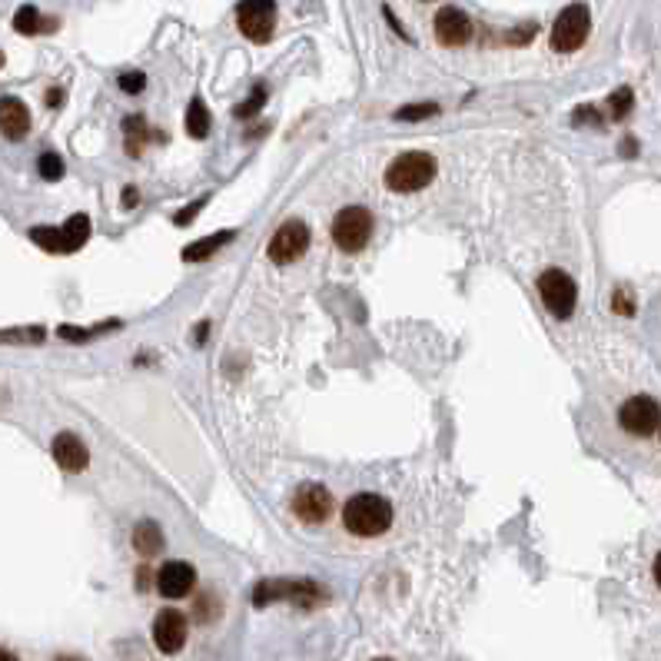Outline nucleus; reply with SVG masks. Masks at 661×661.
Masks as SVG:
<instances>
[{"label":"nucleus","instance_id":"obj_11","mask_svg":"<svg viewBox=\"0 0 661 661\" xmlns=\"http://www.w3.org/2000/svg\"><path fill=\"white\" fill-rule=\"evenodd\" d=\"M153 645L163 655H176L186 645V615L176 608H163L153 618Z\"/></svg>","mask_w":661,"mask_h":661},{"label":"nucleus","instance_id":"obj_28","mask_svg":"<svg viewBox=\"0 0 661 661\" xmlns=\"http://www.w3.org/2000/svg\"><path fill=\"white\" fill-rule=\"evenodd\" d=\"M37 170H40L44 180H60V176H64V160H60L57 153H44L37 160Z\"/></svg>","mask_w":661,"mask_h":661},{"label":"nucleus","instance_id":"obj_22","mask_svg":"<svg viewBox=\"0 0 661 661\" xmlns=\"http://www.w3.org/2000/svg\"><path fill=\"white\" fill-rule=\"evenodd\" d=\"M123 130H127V153L140 156V150H143V143H147V120L127 117L123 120Z\"/></svg>","mask_w":661,"mask_h":661},{"label":"nucleus","instance_id":"obj_1","mask_svg":"<svg viewBox=\"0 0 661 661\" xmlns=\"http://www.w3.org/2000/svg\"><path fill=\"white\" fill-rule=\"evenodd\" d=\"M342 525L359 539H376L393 525V506L376 492H359L342 509Z\"/></svg>","mask_w":661,"mask_h":661},{"label":"nucleus","instance_id":"obj_5","mask_svg":"<svg viewBox=\"0 0 661 661\" xmlns=\"http://www.w3.org/2000/svg\"><path fill=\"white\" fill-rule=\"evenodd\" d=\"M369 236H372V213L366 206H346L336 213L332 220V239L342 253H359L366 249Z\"/></svg>","mask_w":661,"mask_h":661},{"label":"nucleus","instance_id":"obj_2","mask_svg":"<svg viewBox=\"0 0 661 661\" xmlns=\"http://www.w3.org/2000/svg\"><path fill=\"white\" fill-rule=\"evenodd\" d=\"M435 180V160L423 150H413V153L395 156L386 170V186L393 194H415Z\"/></svg>","mask_w":661,"mask_h":661},{"label":"nucleus","instance_id":"obj_19","mask_svg":"<svg viewBox=\"0 0 661 661\" xmlns=\"http://www.w3.org/2000/svg\"><path fill=\"white\" fill-rule=\"evenodd\" d=\"M60 233H64V253H77V249L87 243V236H90V216L77 213V216H70V220L60 226Z\"/></svg>","mask_w":661,"mask_h":661},{"label":"nucleus","instance_id":"obj_33","mask_svg":"<svg viewBox=\"0 0 661 661\" xmlns=\"http://www.w3.org/2000/svg\"><path fill=\"white\" fill-rule=\"evenodd\" d=\"M572 120H575V123H602V113H598L595 107H579V110L572 113Z\"/></svg>","mask_w":661,"mask_h":661},{"label":"nucleus","instance_id":"obj_8","mask_svg":"<svg viewBox=\"0 0 661 661\" xmlns=\"http://www.w3.org/2000/svg\"><path fill=\"white\" fill-rule=\"evenodd\" d=\"M310 249V230H306L303 220H289L283 223L279 230L269 239V259L276 267H286V263H296Z\"/></svg>","mask_w":661,"mask_h":661},{"label":"nucleus","instance_id":"obj_21","mask_svg":"<svg viewBox=\"0 0 661 661\" xmlns=\"http://www.w3.org/2000/svg\"><path fill=\"white\" fill-rule=\"evenodd\" d=\"M47 340L44 326H17V330H0V342L4 346H37Z\"/></svg>","mask_w":661,"mask_h":661},{"label":"nucleus","instance_id":"obj_3","mask_svg":"<svg viewBox=\"0 0 661 661\" xmlns=\"http://www.w3.org/2000/svg\"><path fill=\"white\" fill-rule=\"evenodd\" d=\"M322 588L310 579H299V582H286V579H273V582H259L257 592H253V605L263 608V605H273V602H293V605H316L322 602Z\"/></svg>","mask_w":661,"mask_h":661},{"label":"nucleus","instance_id":"obj_16","mask_svg":"<svg viewBox=\"0 0 661 661\" xmlns=\"http://www.w3.org/2000/svg\"><path fill=\"white\" fill-rule=\"evenodd\" d=\"M14 30L17 34H27V37H34V34H47V30H57V20L54 17H44L34 4H24V7L14 14Z\"/></svg>","mask_w":661,"mask_h":661},{"label":"nucleus","instance_id":"obj_4","mask_svg":"<svg viewBox=\"0 0 661 661\" xmlns=\"http://www.w3.org/2000/svg\"><path fill=\"white\" fill-rule=\"evenodd\" d=\"M588 30H592V14H588L585 4H569L555 17V27H551V50L555 54H575L582 44H585Z\"/></svg>","mask_w":661,"mask_h":661},{"label":"nucleus","instance_id":"obj_23","mask_svg":"<svg viewBox=\"0 0 661 661\" xmlns=\"http://www.w3.org/2000/svg\"><path fill=\"white\" fill-rule=\"evenodd\" d=\"M30 239L40 249H47V253H64V233H60V226H34Z\"/></svg>","mask_w":661,"mask_h":661},{"label":"nucleus","instance_id":"obj_34","mask_svg":"<svg viewBox=\"0 0 661 661\" xmlns=\"http://www.w3.org/2000/svg\"><path fill=\"white\" fill-rule=\"evenodd\" d=\"M137 203H140V194L133 190V186H127V190H123V206H127V210H133Z\"/></svg>","mask_w":661,"mask_h":661},{"label":"nucleus","instance_id":"obj_10","mask_svg":"<svg viewBox=\"0 0 661 661\" xmlns=\"http://www.w3.org/2000/svg\"><path fill=\"white\" fill-rule=\"evenodd\" d=\"M293 512L303 519L306 525H320L330 519L332 512V496L326 486H316V482H306V486L296 488L293 496Z\"/></svg>","mask_w":661,"mask_h":661},{"label":"nucleus","instance_id":"obj_14","mask_svg":"<svg viewBox=\"0 0 661 661\" xmlns=\"http://www.w3.org/2000/svg\"><path fill=\"white\" fill-rule=\"evenodd\" d=\"M50 452H54L57 466L64 468V472H70V476L83 472V468H87V462H90V452H87V446L77 439L74 432H60V435H54V446H50Z\"/></svg>","mask_w":661,"mask_h":661},{"label":"nucleus","instance_id":"obj_26","mask_svg":"<svg viewBox=\"0 0 661 661\" xmlns=\"http://www.w3.org/2000/svg\"><path fill=\"white\" fill-rule=\"evenodd\" d=\"M632 107H635V97H632V90H628V87H618V90L608 97V110H612V120H624L628 113H632Z\"/></svg>","mask_w":661,"mask_h":661},{"label":"nucleus","instance_id":"obj_40","mask_svg":"<svg viewBox=\"0 0 661 661\" xmlns=\"http://www.w3.org/2000/svg\"><path fill=\"white\" fill-rule=\"evenodd\" d=\"M54 661H83V658H77V655H60V658H54Z\"/></svg>","mask_w":661,"mask_h":661},{"label":"nucleus","instance_id":"obj_27","mask_svg":"<svg viewBox=\"0 0 661 661\" xmlns=\"http://www.w3.org/2000/svg\"><path fill=\"white\" fill-rule=\"evenodd\" d=\"M439 113V103H409V107H399L395 110V120L403 123H413V120H429Z\"/></svg>","mask_w":661,"mask_h":661},{"label":"nucleus","instance_id":"obj_35","mask_svg":"<svg viewBox=\"0 0 661 661\" xmlns=\"http://www.w3.org/2000/svg\"><path fill=\"white\" fill-rule=\"evenodd\" d=\"M47 103H50V107H60V103H64V90H47Z\"/></svg>","mask_w":661,"mask_h":661},{"label":"nucleus","instance_id":"obj_9","mask_svg":"<svg viewBox=\"0 0 661 661\" xmlns=\"http://www.w3.org/2000/svg\"><path fill=\"white\" fill-rule=\"evenodd\" d=\"M618 423H622L624 432H632V435H652L661 425V405L655 403L652 395H632V399L618 409Z\"/></svg>","mask_w":661,"mask_h":661},{"label":"nucleus","instance_id":"obj_24","mask_svg":"<svg viewBox=\"0 0 661 661\" xmlns=\"http://www.w3.org/2000/svg\"><path fill=\"white\" fill-rule=\"evenodd\" d=\"M107 330H120V322L113 320V322H100V326H93V330H80V326H60L57 330V336L60 340H67V342H87V340H93L97 332H107Z\"/></svg>","mask_w":661,"mask_h":661},{"label":"nucleus","instance_id":"obj_31","mask_svg":"<svg viewBox=\"0 0 661 661\" xmlns=\"http://www.w3.org/2000/svg\"><path fill=\"white\" fill-rule=\"evenodd\" d=\"M117 83H120V90L140 93V90H143V87H147V77H143V74H123Z\"/></svg>","mask_w":661,"mask_h":661},{"label":"nucleus","instance_id":"obj_13","mask_svg":"<svg viewBox=\"0 0 661 661\" xmlns=\"http://www.w3.org/2000/svg\"><path fill=\"white\" fill-rule=\"evenodd\" d=\"M194 585H196V572L194 565H186V561H166L163 569L156 572V588H160L163 598H184L194 592Z\"/></svg>","mask_w":661,"mask_h":661},{"label":"nucleus","instance_id":"obj_18","mask_svg":"<svg viewBox=\"0 0 661 661\" xmlns=\"http://www.w3.org/2000/svg\"><path fill=\"white\" fill-rule=\"evenodd\" d=\"M133 549H137L143 559H153L156 551L163 549V532H160V525L143 519V522L133 529Z\"/></svg>","mask_w":661,"mask_h":661},{"label":"nucleus","instance_id":"obj_42","mask_svg":"<svg viewBox=\"0 0 661 661\" xmlns=\"http://www.w3.org/2000/svg\"><path fill=\"white\" fill-rule=\"evenodd\" d=\"M376 661H393V658H376Z\"/></svg>","mask_w":661,"mask_h":661},{"label":"nucleus","instance_id":"obj_41","mask_svg":"<svg viewBox=\"0 0 661 661\" xmlns=\"http://www.w3.org/2000/svg\"><path fill=\"white\" fill-rule=\"evenodd\" d=\"M0 67H4V54H0Z\"/></svg>","mask_w":661,"mask_h":661},{"label":"nucleus","instance_id":"obj_36","mask_svg":"<svg viewBox=\"0 0 661 661\" xmlns=\"http://www.w3.org/2000/svg\"><path fill=\"white\" fill-rule=\"evenodd\" d=\"M206 332H210V322H200L196 326V342H206Z\"/></svg>","mask_w":661,"mask_h":661},{"label":"nucleus","instance_id":"obj_20","mask_svg":"<svg viewBox=\"0 0 661 661\" xmlns=\"http://www.w3.org/2000/svg\"><path fill=\"white\" fill-rule=\"evenodd\" d=\"M186 133L194 140H203L210 133V110H206V103L200 97H194L190 107H186Z\"/></svg>","mask_w":661,"mask_h":661},{"label":"nucleus","instance_id":"obj_6","mask_svg":"<svg viewBox=\"0 0 661 661\" xmlns=\"http://www.w3.org/2000/svg\"><path fill=\"white\" fill-rule=\"evenodd\" d=\"M539 293H542L545 310H549L555 320H569L572 310H575V299H579V289L572 283V276L561 273V269H545V273L539 276Z\"/></svg>","mask_w":661,"mask_h":661},{"label":"nucleus","instance_id":"obj_29","mask_svg":"<svg viewBox=\"0 0 661 661\" xmlns=\"http://www.w3.org/2000/svg\"><path fill=\"white\" fill-rule=\"evenodd\" d=\"M535 34H539V24H522V27H515L506 40H509V44H512V47H525V44H529V40L535 37Z\"/></svg>","mask_w":661,"mask_h":661},{"label":"nucleus","instance_id":"obj_15","mask_svg":"<svg viewBox=\"0 0 661 661\" xmlns=\"http://www.w3.org/2000/svg\"><path fill=\"white\" fill-rule=\"evenodd\" d=\"M30 130V110L17 97H4L0 100V133L7 140H24Z\"/></svg>","mask_w":661,"mask_h":661},{"label":"nucleus","instance_id":"obj_32","mask_svg":"<svg viewBox=\"0 0 661 661\" xmlns=\"http://www.w3.org/2000/svg\"><path fill=\"white\" fill-rule=\"evenodd\" d=\"M203 206H206V196H203V200H196V206H186V210H180L173 216L176 223H180V226H186V223H194L196 220V213L203 210Z\"/></svg>","mask_w":661,"mask_h":661},{"label":"nucleus","instance_id":"obj_7","mask_svg":"<svg viewBox=\"0 0 661 661\" xmlns=\"http://www.w3.org/2000/svg\"><path fill=\"white\" fill-rule=\"evenodd\" d=\"M236 24L253 44H269L276 27V0H239Z\"/></svg>","mask_w":661,"mask_h":661},{"label":"nucleus","instance_id":"obj_30","mask_svg":"<svg viewBox=\"0 0 661 661\" xmlns=\"http://www.w3.org/2000/svg\"><path fill=\"white\" fill-rule=\"evenodd\" d=\"M612 306H615L618 316H632L635 312V299L628 289H615V296H612Z\"/></svg>","mask_w":661,"mask_h":661},{"label":"nucleus","instance_id":"obj_17","mask_svg":"<svg viewBox=\"0 0 661 661\" xmlns=\"http://www.w3.org/2000/svg\"><path fill=\"white\" fill-rule=\"evenodd\" d=\"M233 236H236L233 230H223V233H213V236L196 239V243L184 247V259H186V263H200V259H210L213 253H216L220 247H226V243H230Z\"/></svg>","mask_w":661,"mask_h":661},{"label":"nucleus","instance_id":"obj_12","mask_svg":"<svg viewBox=\"0 0 661 661\" xmlns=\"http://www.w3.org/2000/svg\"><path fill=\"white\" fill-rule=\"evenodd\" d=\"M435 40L442 47H462L472 40V20L459 7H442L435 14Z\"/></svg>","mask_w":661,"mask_h":661},{"label":"nucleus","instance_id":"obj_37","mask_svg":"<svg viewBox=\"0 0 661 661\" xmlns=\"http://www.w3.org/2000/svg\"><path fill=\"white\" fill-rule=\"evenodd\" d=\"M622 153H624V156H635V140H632V137H628V140L622 143Z\"/></svg>","mask_w":661,"mask_h":661},{"label":"nucleus","instance_id":"obj_39","mask_svg":"<svg viewBox=\"0 0 661 661\" xmlns=\"http://www.w3.org/2000/svg\"><path fill=\"white\" fill-rule=\"evenodd\" d=\"M0 661H17V655L7 652V648H0Z\"/></svg>","mask_w":661,"mask_h":661},{"label":"nucleus","instance_id":"obj_25","mask_svg":"<svg viewBox=\"0 0 661 661\" xmlns=\"http://www.w3.org/2000/svg\"><path fill=\"white\" fill-rule=\"evenodd\" d=\"M263 103H267V87H263V83H257V87H253V93H249V100L239 103L233 113H236L239 120H253L259 110H263Z\"/></svg>","mask_w":661,"mask_h":661},{"label":"nucleus","instance_id":"obj_38","mask_svg":"<svg viewBox=\"0 0 661 661\" xmlns=\"http://www.w3.org/2000/svg\"><path fill=\"white\" fill-rule=\"evenodd\" d=\"M655 582H658V588H661V551H658V559H655Z\"/></svg>","mask_w":661,"mask_h":661}]
</instances>
